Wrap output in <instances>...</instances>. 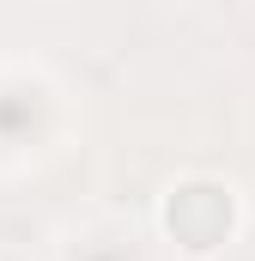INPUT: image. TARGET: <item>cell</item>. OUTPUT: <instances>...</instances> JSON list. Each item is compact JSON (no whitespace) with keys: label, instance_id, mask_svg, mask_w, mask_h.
<instances>
[{"label":"cell","instance_id":"2","mask_svg":"<svg viewBox=\"0 0 255 261\" xmlns=\"http://www.w3.org/2000/svg\"><path fill=\"white\" fill-rule=\"evenodd\" d=\"M43 85H24V79H0V146H24L31 134L43 128Z\"/></svg>","mask_w":255,"mask_h":261},{"label":"cell","instance_id":"3","mask_svg":"<svg viewBox=\"0 0 255 261\" xmlns=\"http://www.w3.org/2000/svg\"><path fill=\"white\" fill-rule=\"evenodd\" d=\"M61 261H140V255L128 249L122 237H85V243H73Z\"/></svg>","mask_w":255,"mask_h":261},{"label":"cell","instance_id":"1","mask_svg":"<svg viewBox=\"0 0 255 261\" xmlns=\"http://www.w3.org/2000/svg\"><path fill=\"white\" fill-rule=\"evenodd\" d=\"M237 225H243V200L237 189L225 182V176H176L164 200H158V231H164V243H176L183 255L207 261L219 255L231 237H237Z\"/></svg>","mask_w":255,"mask_h":261}]
</instances>
